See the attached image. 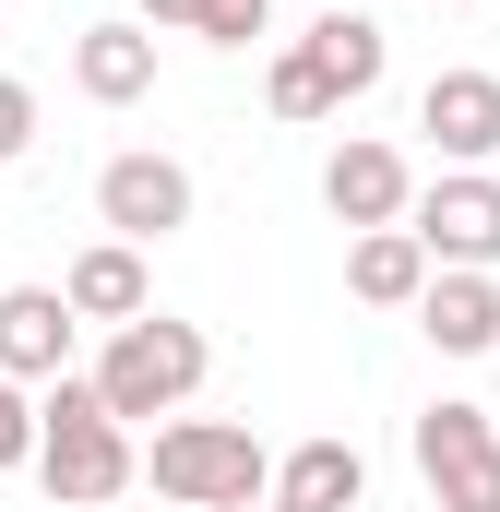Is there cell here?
I'll return each instance as SVG.
<instances>
[{
	"label": "cell",
	"instance_id": "20",
	"mask_svg": "<svg viewBox=\"0 0 500 512\" xmlns=\"http://www.w3.org/2000/svg\"><path fill=\"white\" fill-rule=\"evenodd\" d=\"M143 24H203V0H143Z\"/></svg>",
	"mask_w": 500,
	"mask_h": 512
},
{
	"label": "cell",
	"instance_id": "11",
	"mask_svg": "<svg viewBox=\"0 0 500 512\" xmlns=\"http://www.w3.org/2000/svg\"><path fill=\"white\" fill-rule=\"evenodd\" d=\"M60 310H72V322H108V334H120V322H143V310H155V298H143V251H131V239L84 251L72 274H60Z\"/></svg>",
	"mask_w": 500,
	"mask_h": 512
},
{
	"label": "cell",
	"instance_id": "15",
	"mask_svg": "<svg viewBox=\"0 0 500 512\" xmlns=\"http://www.w3.org/2000/svg\"><path fill=\"white\" fill-rule=\"evenodd\" d=\"M346 286H358L370 310H405V298L429 286V251H417L405 227H358V251H346Z\"/></svg>",
	"mask_w": 500,
	"mask_h": 512
},
{
	"label": "cell",
	"instance_id": "9",
	"mask_svg": "<svg viewBox=\"0 0 500 512\" xmlns=\"http://www.w3.org/2000/svg\"><path fill=\"white\" fill-rule=\"evenodd\" d=\"M322 203H334L346 227H405L417 179H405V155H393V143H346V155L322 167Z\"/></svg>",
	"mask_w": 500,
	"mask_h": 512
},
{
	"label": "cell",
	"instance_id": "4",
	"mask_svg": "<svg viewBox=\"0 0 500 512\" xmlns=\"http://www.w3.org/2000/svg\"><path fill=\"white\" fill-rule=\"evenodd\" d=\"M417 477L441 512H500V429L477 405H429L417 417Z\"/></svg>",
	"mask_w": 500,
	"mask_h": 512
},
{
	"label": "cell",
	"instance_id": "21",
	"mask_svg": "<svg viewBox=\"0 0 500 512\" xmlns=\"http://www.w3.org/2000/svg\"><path fill=\"white\" fill-rule=\"evenodd\" d=\"M250 512H286V501H250Z\"/></svg>",
	"mask_w": 500,
	"mask_h": 512
},
{
	"label": "cell",
	"instance_id": "7",
	"mask_svg": "<svg viewBox=\"0 0 500 512\" xmlns=\"http://www.w3.org/2000/svg\"><path fill=\"white\" fill-rule=\"evenodd\" d=\"M60 370H72L60 286H0V382H60Z\"/></svg>",
	"mask_w": 500,
	"mask_h": 512
},
{
	"label": "cell",
	"instance_id": "14",
	"mask_svg": "<svg viewBox=\"0 0 500 512\" xmlns=\"http://www.w3.org/2000/svg\"><path fill=\"white\" fill-rule=\"evenodd\" d=\"M298 48L322 60V84H334V96H370V84H381V60H393V36H381L370 12H322Z\"/></svg>",
	"mask_w": 500,
	"mask_h": 512
},
{
	"label": "cell",
	"instance_id": "13",
	"mask_svg": "<svg viewBox=\"0 0 500 512\" xmlns=\"http://www.w3.org/2000/svg\"><path fill=\"white\" fill-rule=\"evenodd\" d=\"M72 84H84L96 108H131V96L155 84V36H143V24H84V48H72Z\"/></svg>",
	"mask_w": 500,
	"mask_h": 512
},
{
	"label": "cell",
	"instance_id": "8",
	"mask_svg": "<svg viewBox=\"0 0 500 512\" xmlns=\"http://www.w3.org/2000/svg\"><path fill=\"white\" fill-rule=\"evenodd\" d=\"M417 131L441 143V155H500V72H429V96H417Z\"/></svg>",
	"mask_w": 500,
	"mask_h": 512
},
{
	"label": "cell",
	"instance_id": "3",
	"mask_svg": "<svg viewBox=\"0 0 500 512\" xmlns=\"http://www.w3.org/2000/svg\"><path fill=\"white\" fill-rule=\"evenodd\" d=\"M262 441H250L239 417H179V429H155V501L167 512H250L262 501Z\"/></svg>",
	"mask_w": 500,
	"mask_h": 512
},
{
	"label": "cell",
	"instance_id": "5",
	"mask_svg": "<svg viewBox=\"0 0 500 512\" xmlns=\"http://www.w3.org/2000/svg\"><path fill=\"white\" fill-rule=\"evenodd\" d=\"M405 239L429 262H453V274H489L500 262V179H477V167H465V179H429V191L405 203Z\"/></svg>",
	"mask_w": 500,
	"mask_h": 512
},
{
	"label": "cell",
	"instance_id": "10",
	"mask_svg": "<svg viewBox=\"0 0 500 512\" xmlns=\"http://www.w3.org/2000/svg\"><path fill=\"white\" fill-rule=\"evenodd\" d=\"M417 322H429L441 358H489L500 346V286L489 274H429V286H417Z\"/></svg>",
	"mask_w": 500,
	"mask_h": 512
},
{
	"label": "cell",
	"instance_id": "6",
	"mask_svg": "<svg viewBox=\"0 0 500 512\" xmlns=\"http://www.w3.org/2000/svg\"><path fill=\"white\" fill-rule=\"evenodd\" d=\"M96 215L120 227L131 251L167 239V227H191V167H179V155H108V167H96Z\"/></svg>",
	"mask_w": 500,
	"mask_h": 512
},
{
	"label": "cell",
	"instance_id": "1",
	"mask_svg": "<svg viewBox=\"0 0 500 512\" xmlns=\"http://www.w3.org/2000/svg\"><path fill=\"white\" fill-rule=\"evenodd\" d=\"M36 477H48V501H120L131 489V429L96 405V382H48L36 405Z\"/></svg>",
	"mask_w": 500,
	"mask_h": 512
},
{
	"label": "cell",
	"instance_id": "19",
	"mask_svg": "<svg viewBox=\"0 0 500 512\" xmlns=\"http://www.w3.org/2000/svg\"><path fill=\"white\" fill-rule=\"evenodd\" d=\"M0 465H36V405L0 382Z\"/></svg>",
	"mask_w": 500,
	"mask_h": 512
},
{
	"label": "cell",
	"instance_id": "12",
	"mask_svg": "<svg viewBox=\"0 0 500 512\" xmlns=\"http://www.w3.org/2000/svg\"><path fill=\"white\" fill-rule=\"evenodd\" d=\"M274 501H286V512H358V501H370L358 441H298V453L274 465Z\"/></svg>",
	"mask_w": 500,
	"mask_h": 512
},
{
	"label": "cell",
	"instance_id": "17",
	"mask_svg": "<svg viewBox=\"0 0 500 512\" xmlns=\"http://www.w3.org/2000/svg\"><path fill=\"white\" fill-rule=\"evenodd\" d=\"M262 24H274V0H203V24H191V36H215V48H250Z\"/></svg>",
	"mask_w": 500,
	"mask_h": 512
},
{
	"label": "cell",
	"instance_id": "16",
	"mask_svg": "<svg viewBox=\"0 0 500 512\" xmlns=\"http://www.w3.org/2000/svg\"><path fill=\"white\" fill-rule=\"evenodd\" d=\"M334 108H346V96L322 84V60H310V48H286V60H274V120H334Z\"/></svg>",
	"mask_w": 500,
	"mask_h": 512
},
{
	"label": "cell",
	"instance_id": "2",
	"mask_svg": "<svg viewBox=\"0 0 500 512\" xmlns=\"http://www.w3.org/2000/svg\"><path fill=\"white\" fill-rule=\"evenodd\" d=\"M203 370H215V346H203L191 322L143 310V322H120V334H108V358H96V405L131 429V417H167V405H191V393H203Z\"/></svg>",
	"mask_w": 500,
	"mask_h": 512
},
{
	"label": "cell",
	"instance_id": "18",
	"mask_svg": "<svg viewBox=\"0 0 500 512\" xmlns=\"http://www.w3.org/2000/svg\"><path fill=\"white\" fill-rule=\"evenodd\" d=\"M24 143H36V84H12V72H0V167H12Z\"/></svg>",
	"mask_w": 500,
	"mask_h": 512
}]
</instances>
